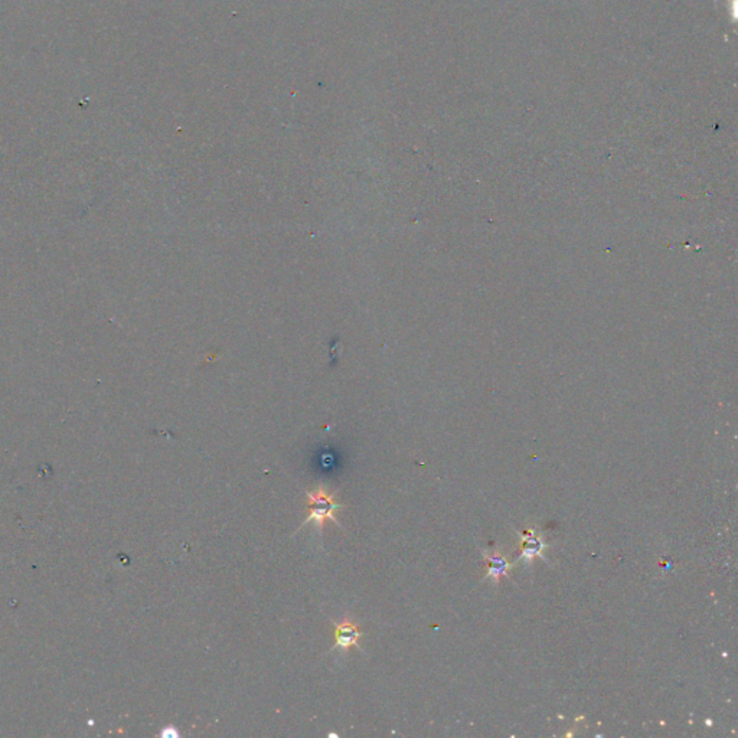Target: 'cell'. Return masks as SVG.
I'll return each mask as SVG.
<instances>
[{
    "label": "cell",
    "instance_id": "7a4b0ae2",
    "mask_svg": "<svg viewBox=\"0 0 738 738\" xmlns=\"http://www.w3.org/2000/svg\"><path fill=\"white\" fill-rule=\"evenodd\" d=\"M335 623V646L330 649V652L335 649H341L342 652L351 650L352 648H359L358 640L363 636V633L358 629L356 623L351 618H345L339 623Z\"/></svg>",
    "mask_w": 738,
    "mask_h": 738
},
{
    "label": "cell",
    "instance_id": "6da1fadb",
    "mask_svg": "<svg viewBox=\"0 0 738 738\" xmlns=\"http://www.w3.org/2000/svg\"><path fill=\"white\" fill-rule=\"evenodd\" d=\"M306 495L309 498V515L300 525L299 531L306 523H315L319 530H323L327 520H332L341 527V522L335 518V512L343 507L335 502L332 493H329L325 486H319L313 492H306Z\"/></svg>",
    "mask_w": 738,
    "mask_h": 738
},
{
    "label": "cell",
    "instance_id": "3957f363",
    "mask_svg": "<svg viewBox=\"0 0 738 738\" xmlns=\"http://www.w3.org/2000/svg\"><path fill=\"white\" fill-rule=\"evenodd\" d=\"M489 561H491V562H489V575H491L495 581H498V580H499V575L505 574V573H507V570H508L507 561H505V559L500 558V557H491Z\"/></svg>",
    "mask_w": 738,
    "mask_h": 738
}]
</instances>
